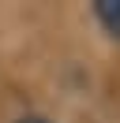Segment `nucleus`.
I'll return each instance as SVG.
<instances>
[{
  "label": "nucleus",
  "mask_w": 120,
  "mask_h": 123,
  "mask_svg": "<svg viewBox=\"0 0 120 123\" xmlns=\"http://www.w3.org/2000/svg\"><path fill=\"white\" fill-rule=\"evenodd\" d=\"M11 123H56V119L45 116V112H22V116H15Z\"/></svg>",
  "instance_id": "obj_2"
},
{
  "label": "nucleus",
  "mask_w": 120,
  "mask_h": 123,
  "mask_svg": "<svg viewBox=\"0 0 120 123\" xmlns=\"http://www.w3.org/2000/svg\"><path fill=\"white\" fill-rule=\"evenodd\" d=\"M90 19L101 26V34L120 45V0H90Z\"/></svg>",
  "instance_id": "obj_1"
}]
</instances>
